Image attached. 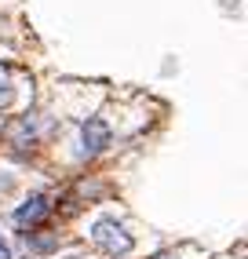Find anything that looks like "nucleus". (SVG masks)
Returning <instances> with one entry per match:
<instances>
[{"label":"nucleus","mask_w":248,"mask_h":259,"mask_svg":"<svg viewBox=\"0 0 248 259\" xmlns=\"http://www.w3.org/2000/svg\"><path fill=\"white\" fill-rule=\"evenodd\" d=\"M48 212H51V201H48L44 194H33L26 204H19V208H15V223H19V227H37Z\"/></svg>","instance_id":"7ed1b4c3"},{"label":"nucleus","mask_w":248,"mask_h":259,"mask_svg":"<svg viewBox=\"0 0 248 259\" xmlns=\"http://www.w3.org/2000/svg\"><path fill=\"white\" fill-rule=\"evenodd\" d=\"M0 259H11V248H8V241H0Z\"/></svg>","instance_id":"20e7f679"},{"label":"nucleus","mask_w":248,"mask_h":259,"mask_svg":"<svg viewBox=\"0 0 248 259\" xmlns=\"http://www.w3.org/2000/svg\"><path fill=\"white\" fill-rule=\"evenodd\" d=\"M80 139H84V153H99L110 143V124L102 117H88L84 128H80Z\"/></svg>","instance_id":"f03ea898"},{"label":"nucleus","mask_w":248,"mask_h":259,"mask_svg":"<svg viewBox=\"0 0 248 259\" xmlns=\"http://www.w3.org/2000/svg\"><path fill=\"white\" fill-rule=\"evenodd\" d=\"M92 241L106 252V255H128L132 248H135V241H132V234L120 227V223H113V219H99L95 223V230H92Z\"/></svg>","instance_id":"f257e3e1"},{"label":"nucleus","mask_w":248,"mask_h":259,"mask_svg":"<svg viewBox=\"0 0 248 259\" xmlns=\"http://www.w3.org/2000/svg\"><path fill=\"white\" fill-rule=\"evenodd\" d=\"M73 259H84V255H73Z\"/></svg>","instance_id":"39448f33"}]
</instances>
